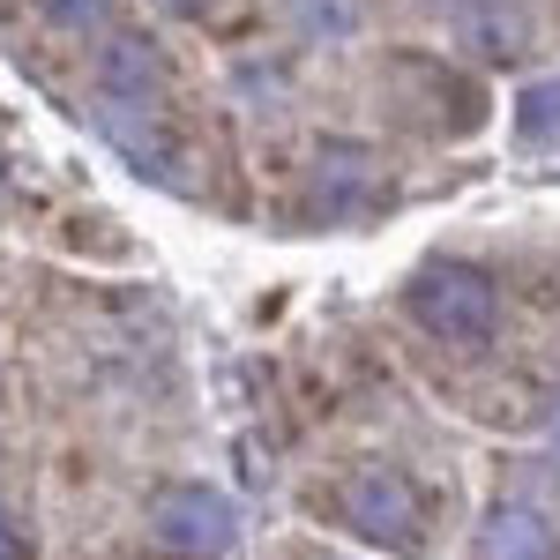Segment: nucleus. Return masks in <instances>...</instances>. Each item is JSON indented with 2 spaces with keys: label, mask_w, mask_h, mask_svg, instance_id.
<instances>
[{
  "label": "nucleus",
  "mask_w": 560,
  "mask_h": 560,
  "mask_svg": "<svg viewBox=\"0 0 560 560\" xmlns=\"http://www.w3.org/2000/svg\"><path fill=\"white\" fill-rule=\"evenodd\" d=\"M329 501H337V523H351L382 553H419L427 546V501H419V486L396 471V464H359V471H345Z\"/></svg>",
  "instance_id": "obj_1"
},
{
  "label": "nucleus",
  "mask_w": 560,
  "mask_h": 560,
  "mask_svg": "<svg viewBox=\"0 0 560 560\" xmlns=\"http://www.w3.org/2000/svg\"><path fill=\"white\" fill-rule=\"evenodd\" d=\"M411 322L441 337V345H486L493 337V322H501V292H493V277L471 269V261H427L419 277H411Z\"/></svg>",
  "instance_id": "obj_2"
},
{
  "label": "nucleus",
  "mask_w": 560,
  "mask_h": 560,
  "mask_svg": "<svg viewBox=\"0 0 560 560\" xmlns=\"http://www.w3.org/2000/svg\"><path fill=\"white\" fill-rule=\"evenodd\" d=\"M142 523H150V538H158L165 553H179V560H217L224 546H232V530H240L232 501H224L217 486H195V478L158 486Z\"/></svg>",
  "instance_id": "obj_3"
},
{
  "label": "nucleus",
  "mask_w": 560,
  "mask_h": 560,
  "mask_svg": "<svg viewBox=\"0 0 560 560\" xmlns=\"http://www.w3.org/2000/svg\"><path fill=\"white\" fill-rule=\"evenodd\" d=\"M165 83H173V68H165V45L158 38L120 31L113 45H97V90H105V105H165Z\"/></svg>",
  "instance_id": "obj_4"
},
{
  "label": "nucleus",
  "mask_w": 560,
  "mask_h": 560,
  "mask_svg": "<svg viewBox=\"0 0 560 560\" xmlns=\"http://www.w3.org/2000/svg\"><path fill=\"white\" fill-rule=\"evenodd\" d=\"M478 560H560V538L530 501H493L478 523Z\"/></svg>",
  "instance_id": "obj_5"
},
{
  "label": "nucleus",
  "mask_w": 560,
  "mask_h": 560,
  "mask_svg": "<svg viewBox=\"0 0 560 560\" xmlns=\"http://www.w3.org/2000/svg\"><path fill=\"white\" fill-rule=\"evenodd\" d=\"M314 195H322L329 217L359 210V202L374 195V158H366L359 142H322V158H314Z\"/></svg>",
  "instance_id": "obj_6"
},
{
  "label": "nucleus",
  "mask_w": 560,
  "mask_h": 560,
  "mask_svg": "<svg viewBox=\"0 0 560 560\" xmlns=\"http://www.w3.org/2000/svg\"><path fill=\"white\" fill-rule=\"evenodd\" d=\"M105 135L128 150L135 165L165 173L173 165V135H165V105H105Z\"/></svg>",
  "instance_id": "obj_7"
},
{
  "label": "nucleus",
  "mask_w": 560,
  "mask_h": 560,
  "mask_svg": "<svg viewBox=\"0 0 560 560\" xmlns=\"http://www.w3.org/2000/svg\"><path fill=\"white\" fill-rule=\"evenodd\" d=\"M292 23H300L306 38L337 45V38L359 31V0H292Z\"/></svg>",
  "instance_id": "obj_8"
},
{
  "label": "nucleus",
  "mask_w": 560,
  "mask_h": 560,
  "mask_svg": "<svg viewBox=\"0 0 560 560\" xmlns=\"http://www.w3.org/2000/svg\"><path fill=\"white\" fill-rule=\"evenodd\" d=\"M38 15L52 31H97L113 15V0H38Z\"/></svg>",
  "instance_id": "obj_9"
},
{
  "label": "nucleus",
  "mask_w": 560,
  "mask_h": 560,
  "mask_svg": "<svg viewBox=\"0 0 560 560\" xmlns=\"http://www.w3.org/2000/svg\"><path fill=\"white\" fill-rule=\"evenodd\" d=\"M0 560H23V538H15V523L0 516Z\"/></svg>",
  "instance_id": "obj_10"
},
{
  "label": "nucleus",
  "mask_w": 560,
  "mask_h": 560,
  "mask_svg": "<svg viewBox=\"0 0 560 560\" xmlns=\"http://www.w3.org/2000/svg\"><path fill=\"white\" fill-rule=\"evenodd\" d=\"M546 433H553V448H560V396H553V411H546Z\"/></svg>",
  "instance_id": "obj_11"
},
{
  "label": "nucleus",
  "mask_w": 560,
  "mask_h": 560,
  "mask_svg": "<svg viewBox=\"0 0 560 560\" xmlns=\"http://www.w3.org/2000/svg\"><path fill=\"white\" fill-rule=\"evenodd\" d=\"M433 8H448V15H464V8H471V0H433Z\"/></svg>",
  "instance_id": "obj_12"
},
{
  "label": "nucleus",
  "mask_w": 560,
  "mask_h": 560,
  "mask_svg": "<svg viewBox=\"0 0 560 560\" xmlns=\"http://www.w3.org/2000/svg\"><path fill=\"white\" fill-rule=\"evenodd\" d=\"M165 8H179V15H187V8H202V0H165Z\"/></svg>",
  "instance_id": "obj_13"
}]
</instances>
